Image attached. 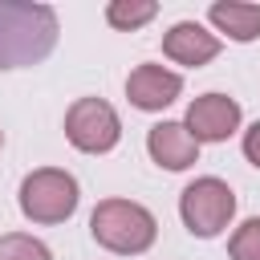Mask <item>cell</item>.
Masks as SVG:
<instances>
[{"mask_svg":"<svg viewBox=\"0 0 260 260\" xmlns=\"http://www.w3.org/2000/svg\"><path fill=\"white\" fill-rule=\"evenodd\" d=\"M57 45V12L49 4L0 0V69L37 65Z\"/></svg>","mask_w":260,"mask_h":260,"instance_id":"cell-1","label":"cell"},{"mask_svg":"<svg viewBox=\"0 0 260 260\" xmlns=\"http://www.w3.org/2000/svg\"><path fill=\"white\" fill-rule=\"evenodd\" d=\"M89 232L102 248L110 252H122V256H138L154 244V215L142 207V203H130V199H102L89 215Z\"/></svg>","mask_w":260,"mask_h":260,"instance_id":"cell-2","label":"cell"},{"mask_svg":"<svg viewBox=\"0 0 260 260\" xmlns=\"http://www.w3.org/2000/svg\"><path fill=\"white\" fill-rule=\"evenodd\" d=\"M20 211L32 223H61L77 211V179L57 167H41L20 183Z\"/></svg>","mask_w":260,"mask_h":260,"instance_id":"cell-3","label":"cell"},{"mask_svg":"<svg viewBox=\"0 0 260 260\" xmlns=\"http://www.w3.org/2000/svg\"><path fill=\"white\" fill-rule=\"evenodd\" d=\"M179 211H183V223H187V232H195V236H219L223 228H228V219L236 215V195H232V187L223 183V179H195L187 191H183V199H179Z\"/></svg>","mask_w":260,"mask_h":260,"instance_id":"cell-4","label":"cell"},{"mask_svg":"<svg viewBox=\"0 0 260 260\" xmlns=\"http://www.w3.org/2000/svg\"><path fill=\"white\" fill-rule=\"evenodd\" d=\"M118 134H122V122H118L114 106L102 102V98H81V102H73L69 114H65V138H69L77 150H85V154L110 150V146L118 142Z\"/></svg>","mask_w":260,"mask_h":260,"instance_id":"cell-5","label":"cell"},{"mask_svg":"<svg viewBox=\"0 0 260 260\" xmlns=\"http://www.w3.org/2000/svg\"><path fill=\"white\" fill-rule=\"evenodd\" d=\"M187 134L195 142H223L236 126H240V102L223 98V93H203L187 106Z\"/></svg>","mask_w":260,"mask_h":260,"instance_id":"cell-6","label":"cell"},{"mask_svg":"<svg viewBox=\"0 0 260 260\" xmlns=\"http://www.w3.org/2000/svg\"><path fill=\"white\" fill-rule=\"evenodd\" d=\"M183 93V77L162 69V65H138L130 77H126V98L138 106V110H162L171 106L175 98Z\"/></svg>","mask_w":260,"mask_h":260,"instance_id":"cell-7","label":"cell"},{"mask_svg":"<svg viewBox=\"0 0 260 260\" xmlns=\"http://www.w3.org/2000/svg\"><path fill=\"white\" fill-rule=\"evenodd\" d=\"M146 150H150V158H154L158 167H167V171H187V167L199 158V142L187 134L183 122H158V126H150Z\"/></svg>","mask_w":260,"mask_h":260,"instance_id":"cell-8","label":"cell"},{"mask_svg":"<svg viewBox=\"0 0 260 260\" xmlns=\"http://www.w3.org/2000/svg\"><path fill=\"white\" fill-rule=\"evenodd\" d=\"M162 53L179 65H207L215 53H219V37L207 32L203 24L195 20H179L167 37H162Z\"/></svg>","mask_w":260,"mask_h":260,"instance_id":"cell-9","label":"cell"},{"mask_svg":"<svg viewBox=\"0 0 260 260\" xmlns=\"http://www.w3.org/2000/svg\"><path fill=\"white\" fill-rule=\"evenodd\" d=\"M207 16L232 41H256L260 37V4H211Z\"/></svg>","mask_w":260,"mask_h":260,"instance_id":"cell-10","label":"cell"},{"mask_svg":"<svg viewBox=\"0 0 260 260\" xmlns=\"http://www.w3.org/2000/svg\"><path fill=\"white\" fill-rule=\"evenodd\" d=\"M154 12H158V8H154L150 0H114V4L106 8V20H110L114 28H138V24H146Z\"/></svg>","mask_w":260,"mask_h":260,"instance_id":"cell-11","label":"cell"},{"mask_svg":"<svg viewBox=\"0 0 260 260\" xmlns=\"http://www.w3.org/2000/svg\"><path fill=\"white\" fill-rule=\"evenodd\" d=\"M0 260H53V256L41 240H32L24 232H8V236H0Z\"/></svg>","mask_w":260,"mask_h":260,"instance_id":"cell-12","label":"cell"},{"mask_svg":"<svg viewBox=\"0 0 260 260\" xmlns=\"http://www.w3.org/2000/svg\"><path fill=\"white\" fill-rule=\"evenodd\" d=\"M228 256L232 260H260V219H248L236 228L232 244H228Z\"/></svg>","mask_w":260,"mask_h":260,"instance_id":"cell-13","label":"cell"},{"mask_svg":"<svg viewBox=\"0 0 260 260\" xmlns=\"http://www.w3.org/2000/svg\"><path fill=\"white\" fill-rule=\"evenodd\" d=\"M244 154H248V162H256V167H260V122L244 134Z\"/></svg>","mask_w":260,"mask_h":260,"instance_id":"cell-14","label":"cell"},{"mask_svg":"<svg viewBox=\"0 0 260 260\" xmlns=\"http://www.w3.org/2000/svg\"><path fill=\"white\" fill-rule=\"evenodd\" d=\"M0 142H4V134H0Z\"/></svg>","mask_w":260,"mask_h":260,"instance_id":"cell-15","label":"cell"}]
</instances>
